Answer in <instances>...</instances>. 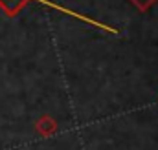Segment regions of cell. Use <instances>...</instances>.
Here are the masks:
<instances>
[{
	"label": "cell",
	"mask_w": 158,
	"mask_h": 150,
	"mask_svg": "<svg viewBox=\"0 0 158 150\" xmlns=\"http://www.w3.org/2000/svg\"><path fill=\"white\" fill-rule=\"evenodd\" d=\"M26 2H28V0H0V7L6 11V15L15 17ZM39 2L46 4V6H52V7H55V9H61V11H68V9H63V7H59V6H55V4H52V2H48V0H39ZM68 13H70V11H68Z\"/></svg>",
	"instance_id": "obj_1"
},
{
	"label": "cell",
	"mask_w": 158,
	"mask_h": 150,
	"mask_svg": "<svg viewBox=\"0 0 158 150\" xmlns=\"http://www.w3.org/2000/svg\"><path fill=\"white\" fill-rule=\"evenodd\" d=\"M131 2H132L134 6H138L142 11H147V9H149V6H151V4H155L156 0H131Z\"/></svg>",
	"instance_id": "obj_2"
}]
</instances>
